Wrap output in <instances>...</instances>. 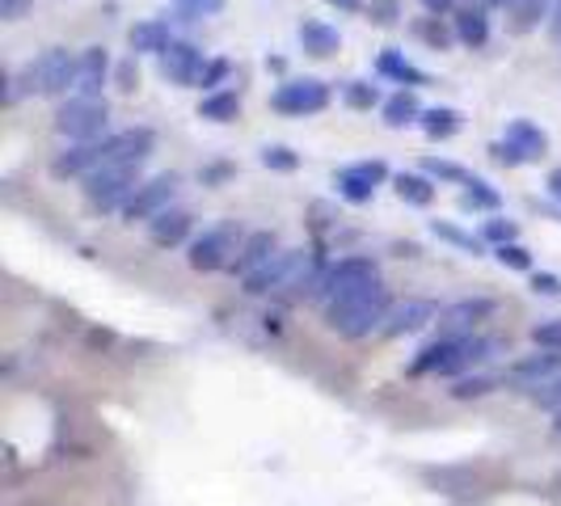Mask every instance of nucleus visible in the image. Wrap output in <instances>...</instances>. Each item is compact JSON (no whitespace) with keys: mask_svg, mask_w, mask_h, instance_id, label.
<instances>
[{"mask_svg":"<svg viewBox=\"0 0 561 506\" xmlns=\"http://www.w3.org/2000/svg\"><path fill=\"white\" fill-rule=\"evenodd\" d=\"M114 81V64L106 47H84L77 59V89L72 97H102V89Z\"/></svg>","mask_w":561,"mask_h":506,"instance_id":"obj_14","label":"nucleus"},{"mask_svg":"<svg viewBox=\"0 0 561 506\" xmlns=\"http://www.w3.org/2000/svg\"><path fill=\"white\" fill-rule=\"evenodd\" d=\"M245 237H250V232H241L237 220H220V225L203 228L195 241L186 245L191 271H198V275L232 271V262H237V253H241V245H245Z\"/></svg>","mask_w":561,"mask_h":506,"instance_id":"obj_4","label":"nucleus"},{"mask_svg":"<svg viewBox=\"0 0 561 506\" xmlns=\"http://www.w3.org/2000/svg\"><path fill=\"white\" fill-rule=\"evenodd\" d=\"M127 43H131V56H165L173 47V30H169L165 18H144L127 30Z\"/></svg>","mask_w":561,"mask_h":506,"instance_id":"obj_19","label":"nucleus"},{"mask_svg":"<svg viewBox=\"0 0 561 506\" xmlns=\"http://www.w3.org/2000/svg\"><path fill=\"white\" fill-rule=\"evenodd\" d=\"M553 435H561V414H553Z\"/></svg>","mask_w":561,"mask_h":506,"instance_id":"obj_54","label":"nucleus"},{"mask_svg":"<svg viewBox=\"0 0 561 506\" xmlns=\"http://www.w3.org/2000/svg\"><path fill=\"white\" fill-rule=\"evenodd\" d=\"M111 102L106 97H68L56 111V131L68 143H89L111 136Z\"/></svg>","mask_w":561,"mask_h":506,"instance_id":"obj_5","label":"nucleus"},{"mask_svg":"<svg viewBox=\"0 0 561 506\" xmlns=\"http://www.w3.org/2000/svg\"><path fill=\"white\" fill-rule=\"evenodd\" d=\"M283 245H279V237L271 232V228H257V232H250L245 237V245H241V253H237V262H232V275H253L262 262H271L275 253H279Z\"/></svg>","mask_w":561,"mask_h":506,"instance_id":"obj_20","label":"nucleus"},{"mask_svg":"<svg viewBox=\"0 0 561 506\" xmlns=\"http://www.w3.org/2000/svg\"><path fill=\"white\" fill-rule=\"evenodd\" d=\"M30 9L34 0H0V22H22Z\"/></svg>","mask_w":561,"mask_h":506,"instance_id":"obj_46","label":"nucleus"},{"mask_svg":"<svg viewBox=\"0 0 561 506\" xmlns=\"http://www.w3.org/2000/svg\"><path fill=\"white\" fill-rule=\"evenodd\" d=\"M419 127L426 140H451V136L465 127V114L456 111V106H431V111L422 114Z\"/></svg>","mask_w":561,"mask_h":506,"instance_id":"obj_28","label":"nucleus"},{"mask_svg":"<svg viewBox=\"0 0 561 506\" xmlns=\"http://www.w3.org/2000/svg\"><path fill=\"white\" fill-rule=\"evenodd\" d=\"M389 312H393V291L376 279V283H367V287H359V291L334 300V304H325V325H330L334 334L359 342V337H367V334H380L385 321H389Z\"/></svg>","mask_w":561,"mask_h":506,"instance_id":"obj_1","label":"nucleus"},{"mask_svg":"<svg viewBox=\"0 0 561 506\" xmlns=\"http://www.w3.org/2000/svg\"><path fill=\"white\" fill-rule=\"evenodd\" d=\"M499 346L490 342V337L481 334H469V337H451V350H448V364H444V371L439 376H456V380H465L473 367H481L490 355H494Z\"/></svg>","mask_w":561,"mask_h":506,"instance_id":"obj_16","label":"nucleus"},{"mask_svg":"<svg viewBox=\"0 0 561 506\" xmlns=\"http://www.w3.org/2000/svg\"><path fill=\"white\" fill-rule=\"evenodd\" d=\"M385 182H393V173H389L385 161H355V165H342L334 173L337 198H346V203H355V207L371 203Z\"/></svg>","mask_w":561,"mask_h":506,"instance_id":"obj_9","label":"nucleus"},{"mask_svg":"<svg viewBox=\"0 0 561 506\" xmlns=\"http://www.w3.org/2000/svg\"><path fill=\"white\" fill-rule=\"evenodd\" d=\"M494 257H499V266H506V271H533V253L524 250L519 241L499 245V250H494Z\"/></svg>","mask_w":561,"mask_h":506,"instance_id":"obj_41","label":"nucleus"},{"mask_svg":"<svg viewBox=\"0 0 561 506\" xmlns=\"http://www.w3.org/2000/svg\"><path fill=\"white\" fill-rule=\"evenodd\" d=\"M393 191L401 203H410V207H431L435 195H439V186L426 177V173H393Z\"/></svg>","mask_w":561,"mask_h":506,"instance_id":"obj_27","label":"nucleus"},{"mask_svg":"<svg viewBox=\"0 0 561 506\" xmlns=\"http://www.w3.org/2000/svg\"><path fill=\"white\" fill-rule=\"evenodd\" d=\"M478 4H485V9H511V0H478Z\"/></svg>","mask_w":561,"mask_h":506,"instance_id":"obj_53","label":"nucleus"},{"mask_svg":"<svg viewBox=\"0 0 561 506\" xmlns=\"http://www.w3.org/2000/svg\"><path fill=\"white\" fill-rule=\"evenodd\" d=\"M376 279H380L376 257H367V253L337 257V262H330L325 283H321V309L334 304V300H342V296H351V291H359V287H367V283H376Z\"/></svg>","mask_w":561,"mask_h":506,"instance_id":"obj_7","label":"nucleus"},{"mask_svg":"<svg viewBox=\"0 0 561 506\" xmlns=\"http://www.w3.org/2000/svg\"><path fill=\"white\" fill-rule=\"evenodd\" d=\"M485 393H494V380H490V376H465V380H456V389H451V396H460V401L485 396Z\"/></svg>","mask_w":561,"mask_h":506,"instance_id":"obj_44","label":"nucleus"},{"mask_svg":"<svg viewBox=\"0 0 561 506\" xmlns=\"http://www.w3.org/2000/svg\"><path fill=\"white\" fill-rule=\"evenodd\" d=\"M533 342L540 350H561V317H549V321L533 325Z\"/></svg>","mask_w":561,"mask_h":506,"instance_id":"obj_43","label":"nucleus"},{"mask_svg":"<svg viewBox=\"0 0 561 506\" xmlns=\"http://www.w3.org/2000/svg\"><path fill=\"white\" fill-rule=\"evenodd\" d=\"M439 304L435 300H426V296H410V300H401V304H393V312H389V321H385V330L380 334L385 337H405V334H419V330H426L431 321H439Z\"/></svg>","mask_w":561,"mask_h":506,"instance_id":"obj_13","label":"nucleus"},{"mask_svg":"<svg viewBox=\"0 0 561 506\" xmlns=\"http://www.w3.org/2000/svg\"><path fill=\"white\" fill-rule=\"evenodd\" d=\"M140 169L144 165H136V161H111V165L93 169L81 182L84 203H89L93 211H123V203L140 191V182H144Z\"/></svg>","mask_w":561,"mask_h":506,"instance_id":"obj_3","label":"nucleus"},{"mask_svg":"<svg viewBox=\"0 0 561 506\" xmlns=\"http://www.w3.org/2000/svg\"><path fill=\"white\" fill-rule=\"evenodd\" d=\"M549 38H553V43L561 47V0L553 4V18H549Z\"/></svg>","mask_w":561,"mask_h":506,"instance_id":"obj_51","label":"nucleus"},{"mask_svg":"<svg viewBox=\"0 0 561 506\" xmlns=\"http://www.w3.org/2000/svg\"><path fill=\"white\" fill-rule=\"evenodd\" d=\"M325 4H330V9H337V13H364V9H367L364 0H325Z\"/></svg>","mask_w":561,"mask_h":506,"instance_id":"obj_50","label":"nucleus"},{"mask_svg":"<svg viewBox=\"0 0 561 506\" xmlns=\"http://www.w3.org/2000/svg\"><path fill=\"white\" fill-rule=\"evenodd\" d=\"M195 216L186 207H169L157 220H148V241L161 245V250H178V245H191L195 237Z\"/></svg>","mask_w":561,"mask_h":506,"instance_id":"obj_15","label":"nucleus"},{"mask_svg":"<svg viewBox=\"0 0 561 506\" xmlns=\"http://www.w3.org/2000/svg\"><path fill=\"white\" fill-rule=\"evenodd\" d=\"M111 136H102V140H89V143H68L64 152H59L56 161H51V177L59 182H68V177H89L93 169H102L111 161Z\"/></svg>","mask_w":561,"mask_h":506,"instance_id":"obj_11","label":"nucleus"},{"mask_svg":"<svg viewBox=\"0 0 561 506\" xmlns=\"http://www.w3.org/2000/svg\"><path fill=\"white\" fill-rule=\"evenodd\" d=\"M228 77H232V59H225V56L207 59V68H203V77H198V89H203V97H207V93H220Z\"/></svg>","mask_w":561,"mask_h":506,"instance_id":"obj_39","label":"nucleus"},{"mask_svg":"<svg viewBox=\"0 0 561 506\" xmlns=\"http://www.w3.org/2000/svg\"><path fill=\"white\" fill-rule=\"evenodd\" d=\"M376 77H385V81L401 84V89H422V84H431V77L422 72L414 59H405L397 47H385L380 56H376Z\"/></svg>","mask_w":561,"mask_h":506,"instance_id":"obj_22","label":"nucleus"},{"mask_svg":"<svg viewBox=\"0 0 561 506\" xmlns=\"http://www.w3.org/2000/svg\"><path fill=\"white\" fill-rule=\"evenodd\" d=\"M77 59L81 51H68V47H47L43 56H34L18 72V89L22 97H72L77 89Z\"/></svg>","mask_w":561,"mask_h":506,"instance_id":"obj_2","label":"nucleus"},{"mask_svg":"<svg viewBox=\"0 0 561 506\" xmlns=\"http://www.w3.org/2000/svg\"><path fill=\"white\" fill-rule=\"evenodd\" d=\"M533 291H536V296H561V279H558V275H549V271H536Z\"/></svg>","mask_w":561,"mask_h":506,"instance_id":"obj_47","label":"nucleus"},{"mask_svg":"<svg viewBox=\"0 0 561 506\" xmlns=\"http://www.w3.org/2000/svg\"><path fill=\"white\" fill-rule=\"evenodd\" d=\"M367 22L380 30H393L401 18H405V9H401V0H367Z\"/></svg>","mask_w":561,"mask_h":506,"instance_id":"obj_38","label":"nucleus"},{"mask_svg":"<svg viewBox=\"0 0 561 506\" xmlns=\"http://www.w3.org/2000/svg\"><path fill=\"white\" fill-rule=\"evenodd\" d=\"M503 140L515 143V148L528 157V165H533V161H540V157L549 152V136L536 127L533 118H511V123H506V131H503Z\"/></svg>","mask_w":561,"mask_h":506,"instance_id":"obj_25","label":"nucleus"},{"mask_svg":"<svg viewBox=\"0 0 561 506\" xmlns=\"http://www.w3.org/2000/svg\"><path fill=\"white\" fill-rule=\"evenodd\" d=\"M334 102V89L317 77H291L283 81L275 93H271V106L287 118H309V114H321Z\"/></svg>","mask_w":561,"mask_h":506,"instance_id":"obj_6","label":"nucleus"},{"mask_svg":"<svg viewBox=\"0 0 561 506\" xmlns=\"http://www.w3.org/2000/svg\"><path fill=\"white\" fill-rule=\"evenodd\" d=\"M169 4H173V13H178L182 22H203V18L225 13L228 0H169Z\"/></svg>","mask_w":561,"mask_h":506,"instance_id":"obj_37","label":"nucleus"},{"mask_svg":"<svg viewBox=\"0 0 561 506\" xmlns=\"http://www.w3.org/2000/svg\"><path fill=\"white\" fill-rule=\"evenodd\" d=\"M499 312V300H490V296H465V300H451L444 304L439 312V337H469L478 334L481 321H490Z\"/></svg>","mask_w":561,"mask_h":506,"instance_id":"obj_10","label":"nucleus"},{"mask_svg":"<svg viewBox=\"0 0 561 506\" xmlns=\"http://www.w3.org/2000/svg\"><path fill=\"white\" fill-rule=\"evenodd\" d=\"M173 195H178V173H157V177H144L140 191L123 203V220L127 225H136V220H157L161 211H169V203H173Z\"/></svg>","mask_w":561,"mask_h":506,"instance_id":"obj_8","label":"nucleus"},{"mask_svg":"<svg viewBox=\"0 0 561 506\" xmlns=\"http://www.w3.org/2000/svg\"><path fill=\"white\" fill-rule=\"evenodd\" d=\"M431 232H435L439 241L456 245V250L473 253V257H481V253H485V241H481V237H473V232H465V228L448 225V220H431Z\"/></svg>","mask_w":561,"mask_h":506,"instance_id":"obj_34","label":"nucleus"},{"mask_svg":"<svg viewBox=\"0 0 561 506\" xmlns=\"http://www.w3.org/2000/svg\"><path fill=\"white\" fill-rule=\"evenodd\" d=\"M533 401L540 405V410H553V414H561V376H558V380H549V384H540V389H533Z\"/></svg>","mask_w":561,"mask_h":506,"instance_id":"obj_45","label":"nucleus"},{"mask_svg":"<svg viewBox=\"0 0 561 506\" xmlns=\"http://www.w3.org/2000/svg\"><path fill=\"white\" fill-rule=\"evenodd\" d=\"M228 173H232V165H211V169H203L198 177H203V186H216V182H225Z\"/></svg>","mask_w":561,"mask_h":506,"instance_id":"obj_49","label":"nucleus"},{"mask_svg":"<svg viewBox=\"0 0 561 506\" xmlns=\"http://www.w3.org/2000/svg\"><path fill=\"white\" fill-rule=\"evenodd\" d=\"M157 68H161V77L169 84H178V89H198V77H203V68H207V56L198 51L195 43H186V38H173V47H169L165 56L157 59Z\"/></svg>","mask_w":561,"mask_h":506,"instance_id":"obj_12","label":"nucleus"},{"mask_svg":"<svg viewBox=\"0 0 561 506\" xmlns=\"http://www.w3.org/2000/svg\"><path fill=\"white\" fill-rule=\"evenodd\" d=\"M198 118H207V123H232V118H241V89L207 93L198 102Z\"/></svg>","mask_w":561,"mask_h":506,"instance_id":"obj_29","label":"nucleus"},{"mask_svg":"<svg viewBox=\"0 0 561 506\" xmlns=\"http://www.w3.org/2000/svg\"><path fill=\"white\" fill-rule=\"evenodd\" d=\"M448 350H451V337H435V342H426L419 355L410 359V376H439L444 364H448Z\"/></svg>","mask_w":561,"mask_h":506,"instance_id":"obj_30","label":"nucleus"},{"mask_svg":"<svg viewBox=\"0 0 561 506\" xmlns=\"http://www.w3.org/2000/svg\"><path fill=\"white\" fill-rule=\"evenodd\" d=\"M296 38H300L305 56H312V59H330L342 51V34H337V26L321 22V18H305L300 30H296Z\"/></svg>","mask_w":561,"mask_h":506,"instance_id":"obj_21","label":"nucleus"},{"mask_svg":"<svg viewBox=\"0 0 561 506\" xmlns=\"http://www.w3.org/2000/svg\"><path fill=\"white\" fill-rule=\"evenodd\" d=\"M422 102L414 89H397L393 97H385V106H380V118H385V127H393V131H401V127H414V123H422Z\"/></svg>","mask_w":561,"mask_h":506,"instance_id":"obj_23","label":"nucleus"},{"mask_svg":"<svg viewBox=\"0 0 561 506\" xmlns=\"http://www.w3.org/2000/svg\"><path fill=\"white\" fill-rule=\"evenodd\" d=\"M465 0H422V9L431 13V18H448V13H456Z\"/></svg>","mask_w":561,"mask_h":506,"instance_id":"obj_48","label":"nucleus"},{"mask_svg":"<svg viewBox=\"0 0 561 506\" xmlns=\"http://www.w3.org/2000/svg\"><path fill=\"white\" fill-rule=\"evenodd\" d=\"M414 34H419L431 51H451V47H456L451 18H431V13H426V18H419V22H414Z\"/></svg>","mask_w":561,"mask_h":506,"instance_id":"obj_31","label":"nucleus"},{"mask_svg":"<svg viewBox=\"0 0 561 506\" xmlns=\"http://www.w3.org/2000/svg\"><path fill=\"white\" fill-rule=\"evenodd\" d=\"M136 84H140V56H127L114 64V89L118 93H136Z\"/></svg>","mask_w":561,"mask_h":506,"instance_id":"obj_40","label":"nucleus"},{"mask_svg":"<svg viewBox=\"0 0 561 506\" xmlns=\"http://www.w3.org/2000/svg\"><path fill=\"white\" fill-rule=\"evenodd\" d=\"M485 245H511V241H519V225L515 220H506V216H490L485 225H481V232H478Z\"/></svg>","mask_w":561,"mask_h":506,"instance_id":"obj_36","label":"nucleus"},{"mask_svg":"<svg viewBox=\"0 0 561 506\" xmlns=\"http://www.w3.org/2000/svg\"><path fill=\"white\" fill-rule=\"evenodd\" d=\"M499 207H503V191H499V186H490L485 177H469V182L460 186V211H485V216H499Z\"/></svg>","mask_w":561,"mask_h":506,"instance_id":"obj_26","label":"nucleus"},{"mask_svg":"<svg viewBox=\"0 0 561 506\" xmlns=\"http://www.w3.org/2000/svg\"><path fill=\"white\" fill-rule=\"evenodd\" d=\"M257 161L271 169V173H296V169H300V152L287 148V143H266V148L257 152Z\"/></svg>","mask_w":561,"mask_h":506,"instance_id":"obj_35","label":"nucleus"},{"mask_svg":"<svg viewBox=\"0 0 561 506\" xmlns=\"http://www.w3.org/2000/svg\"><path fill=\"white\" fill-rule=\"evenodd\" d=\"M337 93H342V102H346L351 111H376V106H385L380 84H371V81H342Z\"/></svg>","mask_w":561,"mask_h":506,"instance_id":"obj_33","label":"nucleus"},{"mask_svg":"<svg viewBox=\"0 0 561 506\" xmlns=\"http://www.w3.org/2000/svg\"><path fill=\"white\" fill-rule=\"evenodd\" d=\"M419 173H426L435 186H465L473 173L465 165H456V161H444V157H422Z\"/></svg>","mask_w":561,"mask_h":506,"instance_id":"obj_32","label":"nucleus"},{"mask_svg":"<svg viewBox=\"0 0 561 506\" xmlns=\"http://www.w3.org/2000/svg\"><path fill=\"white\" fill-rule=\"evenodd\" d=\"M553 4H558V0H511V9H506V30H511V34H533L540 22L553 18Z\"/></svg>","mask_w":561,"mask_h":506,"instance_id":"obj_24","label":"nucleus"},{"mask_svg":"<svg viewBox=\"0 0 561 506\" xmlns=\"http://www.w3.org/2000/svg\"><path fill=\"white\" fill-rule=\"evenodd\" d=\"M545 186H549V195L561 203V169H553V173H549V182H545Z\"/></svg>","mask_w":561,"mask_h":506,"instance_id":"obj_52","label":"nucleus"},{"mask_svg":"<svg viewBox=\"0 0 561 506\" xmlns=\"http://www.w3.org/2000/svg\"><path fill=\"white\" fill-rule=\"evenodd\" d=\"M558 376H561V350H536V355H524V359H515V364L506 367V380L528 384V389H540V384H549Z\"/></svg>","mask_w":561,"mask_h":506,"instance_id":"obj_17","label":"nucleus"},{"mask_svg":"<svg viewBox=\"0 0 561 506\" xmlns=\"http://www.w3.org/2000/svg\"><path fill=\"white\" fill-rule=\"evenodd\" d=\"M485 152H490V161H494V165H503V169L528 165V157H524V152H519V148H515L511 140H494L490 148H485Z\"/></svg>","mask_w":561,"mask_h":506,"instance_id":"obj_42","label":"nucleus"},{"mask_svg":"<svg viewBox=\"0 0 561 506\" xmlns=\"http://www.w3.org/2000/svg\"><path fill=\"white\" fill-rule=\"evenodd\" d=\"M451 30H456V43H465L469 51H481L490 43V9L478 4V0H465L451 13Z\"/></svg>","mask_w":561,"mask_h":506,"instance_id":"obj_18","label":"nucleus"}]
</instances>
